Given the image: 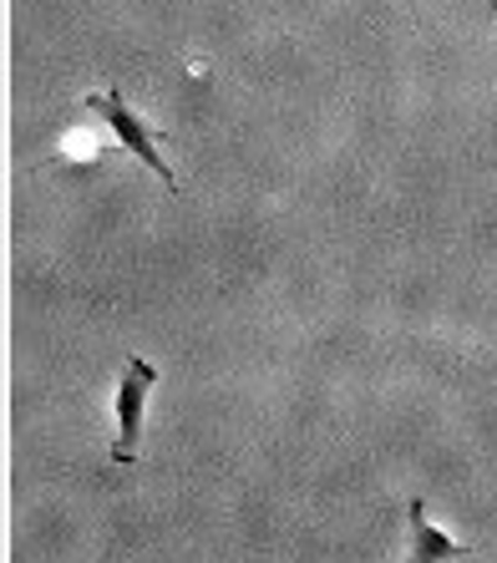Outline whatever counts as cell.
Here are the masks:
<instances>
[{"label": "cell", "mask_w": 497, "mask_h": 563, "mask_svg": "<svg viewBox=\"0 0 497 563\" xmlns=\"http://www.w3.org/2000/svg\"><path fill=\"white\" fill-rule=\"evenodd\" d=\"M87 112H97V118L107 122V128L118 132V143L128 147L143 168H153L157 178H163V188L168 194H184V184H178V173L168 168V157H163V143H157V132L147 118H137L128 102H122L118 92H87Z\"/></svg>", "instance_id": "cell-1"}, {"label": "cell", "mask_w": 497, "mask_h": 563, "mask_svg": "<svg viewBox=\"0 0 497 563\" xmlns=\"http://www.w3.org/2000/svg\"><path fill=\"white\" fill-rule=\"evenodd\" d=\"M157 386V366L143 361V355H128L118 371V442H112V462L118 467H132L137 462V442H143V407H147V391Z\"/></svg>", "instance_id": "cell-2"}, {"label": "cell", "mask_w": 497, "mask_h": 563, "mask_svg": "<svg viewBox=\"0 0 497 563\" xmlns=\"http://www.w3.org/2000/svg\"><path fill=\"white\" fill-rule=\"evenodd\" d=\"M462 553H467V543H457L446 528H437L427 518V503L421 498L406 503V563H446L462 559Z\"/></svg>", "instance_id": "cell-3"}, {"label": "cell", "mask_w": 497, "mask_h": 563, "mask_svg": "<svg viewBox=\"0 0 497 563\" xmlns=\"http://www.w3.org/2000/svg\"><path fill=\"white\" fill-rule=\"evenodd\" d=\"M493 15H497V0H493Z\"/></svg>", "instance_id": "cell-4"}]
</instances>
